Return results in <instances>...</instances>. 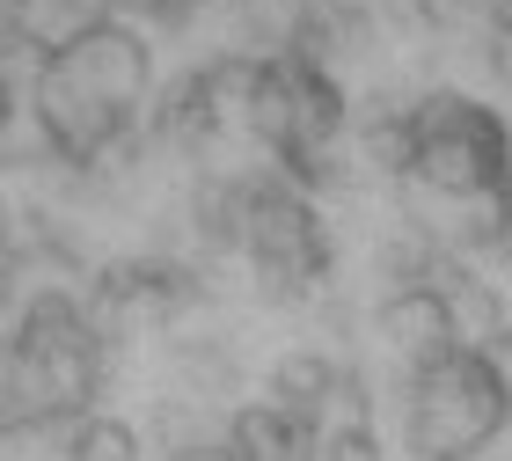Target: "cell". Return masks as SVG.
I'll return each instance as SVG.
<instances>
[{"instance_id":"5bb4252c","label":"cell","mask_w":512,"mask_h":461,"mask_svg":"<svg viewBox=\"0 0 512 461\" xmlns=\"http://www.w3.org/2000/svg\"><path fill=\"white\" fill-rule=\"evenodd\" d=\"M8 110H15V103H8V81H0V132H8Z\"/></svg>"},{"instance_id":"52a82bcc","label":"cell","mask_w":512,"mask_h":461,"mask_svg":"<svg viewBox=\"0 0 512 461\" xmlns=\"http://www.w3.org/2000/svg\"><path fill=\"white\" fill-rule=\"evenodd\" d=\"M227 447H235L242 461H315V432L300 425V418H286V410L264 396V403L235 410V425H227Z\"/></svg>"},{"instance_id":"8992f818","label":"cell","mask_w":512,"mask_h":461,"mask_svg":"<svg viewBox=\"0 0 512 461\" xmlns=\"http://www.w3.org/2000/svg\"><path fill=\"white\" fill-rule=\"evenodd\" d=\"M176 301H183L176 271L118 264V271H103V279H96V301H88V315H96V330H103V322H161Z\"/></svg>"},{"instance_id":"7a4b0ae2","label":"cell","mask_w":512,"mask_h":461,"mask_svg":"<svg viewBox=\"0 0 512 461\" xmlns=\"http://www.w3.org/2000/svg\"><path fill=\"white\" fill-rule=\"evenodd\" d=\"M154 81V59L125 22H88L37 66V125L66 161H96L125 140L139 96Z\"/></svg>"},{"instance_id":"9a60e30c","label":"cell","mask_w":512,"mask_h":461,"mask_svg":"<svg viewBox=\"0 0 512 461\" xmlns=\"http://www.w3.org/2000/svg\"><path fill=\"white\" fill-rule=\"evenodd\" d=\"M0 432H8V418H0Z\"/></svg>"},{"instance_id":"4fadbf2b","label":"cell","mask_w":512,"mask_h":461,"mask_svg":"<svg viewBox=\"0 0 512 461\" xmlns=\"http://www.w3.org/2000/svg\"><path fill=\"white\" fill-rule=\"evenodd\" d=\"M176 461H242L235 447H191V454H176Z\"/></svg>"},{"instance_id":"5b68a950","label":"cell","mask_w":512,"mask_h":461,"mask_svg":"<svg viewBox=\"0 0 512 461\" xmlns=\"http://www.w3.org/2000/svg\"><path fill=\"white\" fill-rule=\"evenodd\" d=\"M381 330H388V344H395V352L410 359V374L469 344V330H461V308H454V293H447V286H432V279L395 286V293H388V308H381Z\"/></svg>"},{"instance_id":"7c38bea8","label":"cell","mask_w":512,"mask_h":461,"mask_svg":"<svg viewBox=\"0 0 512 461\" xmlns=\"http://www.w3.org/2000/svg\"><path fill=\"white\" fill-rule=\"evenodd\" d=\"M15 279H22V257L15 242H0V301H15Z\"/></svg>"},{"instance_id":"6da1fadb","label":"cell","mask_w":512,"mask_h":461,"mask_svg":"<svg viewBox=\"0 0 512 461\" xmlns=\"http://www.w3.org/2000/svg\"><path fill=\"white\" fill-rule=\"evenodd\" d=\"M395 183L410 213L454 249H491L512 235V132L483 103L432 96L410 110V154Z\"/></svg>"},{"instance_id":"30bf717a","label":"cell","mask_w":512,"mask_h":461,"mask_svg":"<svg viewBox=\"0 0 512 461\" xmlns=\"http://www.w3.org/2000/svg\"><path fill=\"white\" fill-rule=\"evenodd\" d=\"M183 8H191V0H110V22H176Z\"/></svg>"},{"instance_id":"277c9868","label":"cell","mask_w":512,"mask_h":461,"mask_svg":"<svg viewBox=\"0 0 512 461\" xmlns=\"http://www.w3.org/2000/svg\"><path fill=\"white\" fill-rule=\"evenodd\" d=\"M505 425H512V396H505V381H498L483 344H461V352L410 374L403 440H410L417 461H476Z\"/></svg>"},{"instance_id":"ba28073f","label":"cell","mask_w":512,"mask_h":461,"mask_svg":"<svg viewBox=\"0 0 512 461\" xmlns=\"http://www.w3.org/2000/svg\"><path fill=\"white\" fill-rule=\"evenodd\" d=\"M66 461H139V432L125 418L88 410V418H74V432H66Z\"/></svg>"},{"instance_id":"8fae6325","label":"cell","mask_w":512,"mask_h":461,"mask_svg":"<svg viewBox=\"0 0 512 461\" xmlns=\"http://www.w3.org/2000/svg\"><path fill=\"white\" fill-rule=\"evenodd\" d=\"M483 59H491V74L512 88V15L498 22V30H491V44H483Z\"/></svg>"},{"instance_id":"9c48e42d","label":"cell","mask_w":512,"mask_h":461,"mask_svg":"<svg viewBox=\"0 0 512 461\" xmlns=\"http://www.w3.org/2000/svg\"><path fill=\"white\" fill-rule=\"evenodd\" d=\"M315 461H381V440H374V425H352V432H330L315 447Z\"/></svg>"},{"instance_id":"3957f363","label":"cell","mask_w":512,"mask_h":461,"mask_svg":"<svg viewBox=\"0 0 512 461\" xmlns=\"http://www.w3.org/2000/svg\"><path fill=\"white\" fill-rule=\"evenodd\" d=\"M103 388V330L74 293H37L8 337L0 418L8 425H74Z\"/></svg>"}]
</instances>
